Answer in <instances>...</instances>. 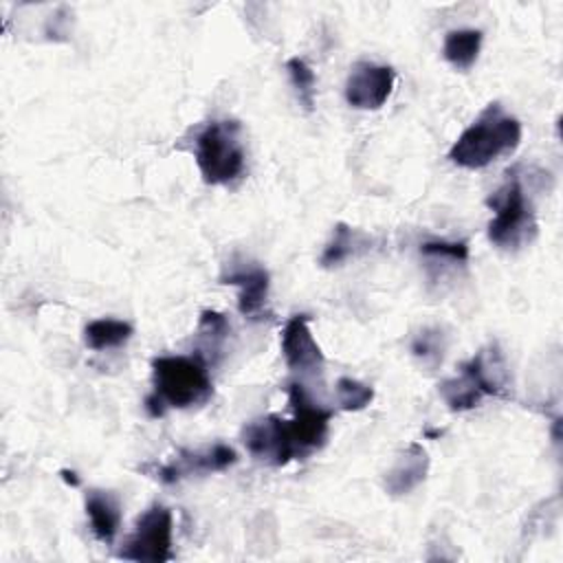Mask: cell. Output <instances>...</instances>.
<instances>
[{"instance_id":"1","label":"cell","mask_w":563,"mask_h":563,"mask_svg":"<svg viewBox=\"0 0 563 563\" xmlns=\"http://www.w3.org/2000/svg\"><path fill=\"white\" fill-rule=\"evenodd\" d=\"M207 361L191 356H156L152 361V394L145 409L152 418L165 416L167 409H189L205 405L213 394Z\"/></svg>"},{"instance_id":"2","label":"cell","mask_w":563,"mask_h":563,"mask_svg":"<svg viewBox=\"0 0 563 563\" xmlns=\"http://www.w3.org/2000/svg\"><path fill=\"white\" fill-rule=\"evenodd\" d=\"M521 141V123L519 119L506 114L499 103H490L477 121H473L451 145L449 158L451 163L479 169L497 161L501 154L512 152Z\"/></svg>"},{"instance_id":"3","label":"cell","mask_w":563,"mask_h":563,"mask_svg":"<svg viewBox=\"0 0 563 563\" xmlns=\"http://www.w3.org/2000/svg\"><path fill=\"white\" fill-rule=\"evenodd\" d=\"M246 163L240 123L209 121L196 136V165L207 185H229L242 176Z\"/></svg>"},{"instance_id":"4","label":"cell","mask_w":563,"mask_h":563,"mask_svg":"<svg viewBox=\"0 0 563 563\" xmlns=\"http://www.w3.org/2000/svg\"><path fill=\"white\" fill-rule=\"evenodd\" d=\"M495 216L488 222V240L504 251H517L532 242L537 235L534 207L521 185V180L508 174L506 183L488 200Z\"/></svg>"},{"instance_id":"5","label":"cell","mask_w":563,"mask_h":563,"mask_svg":"<svg viewBox=\"0 0 563 563\" xmlns=\"http://www.w3.org/2000/svg\"><path fill=\"white\" fill-rule=\"evenodd\" d=\"M174 519L172 510L163 504H152L143 515H139L132 534L125 539L123 548L119 550V559L139 561V563H163L172 561L174 552Z\"/></svg>"},{"instance_id":"6","label":"cell","mask_w":563,"mask_h":563,"mask_svg":"<svg viewBox=\"0 0 563 563\" xmlns=\"http://www.w3.org/2000/svg\"><path fill=\"white\" fill-rule=\"evenodd\" d=\"M286 394H288V405L292 409V418L288 420V424H290L295 444L299 449V455L303 460L312 451H319L325 444L334 411L312 400L301 383H288Z\"/></svg>"},{"instance_id":"7","label":"cell","mask_w":563,"mask_h":563,"mask_svg":"<svg viewBox=\"0 0 563 563\" xmlns=\"http://www.w3.org/2000/svg\"><path fill=\"white\" fill-rule=\"evenodd\" d=\"M242 444L255 460L271 466H284L292 460H301L288 420L277 413L251 420L242 429Z\"/></svg>"},{"instance_id":"8","label":"cell","mask_w":563,"mask_h":563,"mask_svg":"<svg viewBox=\"0 0 563 563\" xmlns=\"http://www.w3.org/2000/svg\"><path fill=\"white\" fill-rule=\"evenodd\" d=\"M238 462V453L222 442H216L205 449H180L169 462L154 464L150 471L163 484H176L189 475L202 473H220Z\"/></svg>"},{"instance_id":"9","label":"cell","mask_w":563,"mask_h":563,"mask_svg":"<svg viewBox=\"0 0 563 563\" xmlns=\"http://www.w3.org/2000/svg\"><path fill=\"white\" fill-rule=\"evenodd\" d=\"M396 73L391 66L356 62L345 81V101L358 110H378L391 95Z\"/></svg>"},{"instance_id":"10","label":"cell","mask_w":563,"mask_h":563,"mask_svg":"<svg viewBox=\"0 0 563 563\" xmlns=\"http://www.w3.org/2000/svg\"><path fill=\"white\" fill-rule=\"evenodd\" d=\"M282 354L286 365L292 372L301 374H314L323 369V352L319 343L314 341L310 325H308V314H292L284 330H282Z\"/></svg>"},{"instance_id":"11","label":"cell","mask_w":563,"mask_h":563,"mask_svg":"<svg viewBox=\"0 0 563 563\" xmlns=\"http://www.w3.org/2000/svg\"><path fill=\"white\" fill-rule=\"evenodd\" d=\"M222 284L238 286V310L244 317H257L268 299V288H271V275L264 266L253 264V262H242V264H231L222 273Z\"/></svg>"},{"instance_id":"12","label":"cell","mask_w":563,"mask_h":563,"mask_svg":"<svg viewBox=\"0 0 563 563\" xmlns=\"http://www.w3.org/2000/svg\"><path fill=\"white\" fill-rule=\"evenodd\" d=\"M429 473V455L422 444H407L385 473V490L394 497L411 493L424 482Z\"/></svg>"},{"instance_id":"13","label":"cell","mask_w":563,"mask_h":563,"mask_svg":"<svg viewBox=\"0 0 563 563\" xmlns=\"http://www.w3.org/2000/svg\"><path fill=\"white\" fill-rule=\"evenodd\" d=\"M86 515L97 541L110 545L121 528V504L110 490L92 488L86 493Z\"/></svg>"},{"instance_id":"14","label":"cell","mask_w":563,"mask_h":563,"mask_svg":"<svg viewBox=\"0 0 563 563\" xmlns=\"http://www.w3.org/2000/svg\"><path fill=\"white\" fill-rule=\"evenodd\" d=\"M372 244V238L358 229H352L350 224L345 222H339L334 227V233L330 238V242L325 244L321 257H319V264L325 266V268H332V266H339L343 264L345 260L367 251Z\"/></svg>"},{"instance_id":"15","label":"cell","mask_w":563,"mask_h":563,"mask_svg":"<svg viewBox=\"0 0 563 563\" xmlns=\"http://www.w3.org/2000/svg\"><path fill=\"white\" fill-rule=\"evenodd\" d=\"M482 31L479 29H453L444 35L442 55L457 70H468L479 55Z\"/></svg>"},{"instance_id":"16","label":"cell","mask_w":563,"mask_h":563,"mask_svg":"<svg viewBox=\"0 0 563 563\" xmlns=\"http://www.w3.org/2000/svg\"><path fill=\"white\" fill-rule=\"evenodd\" d=\"M231 325L227 321V317L218 310H205L198 319V328H196V336L200 347L196 350L198 356H202L207 363H216V356L222 352L224 341L229 339Z\"/></svg>"},{"instance_id":"17","label":"cell","mask_w":563,"mask_h":563,"mask_svg":"<svg viewBox=\"0 0 563 563\" xmlns=\"http://www.w3.org/2000/svg\"><path fill=\"white\" fill-rule=\"evenodd\" d=\"M132 323L123 319H95L84 328V343L95 352H103L121 347L132 339Z\"/></svg>"},{"instance_id":"18","label":"cell","mask_w":563,"mask_h":563,"mask_svg":"<svg viewBox=\"0 0 563 563\" xmlns=\"http://www.w3.org/2000/svg\"><path fill=\"white\" fill-rule=\"evenodd\" d=\"M438 391L451 411H468V409L477 407L484 398V394L477 389V385L464 372H460L453 378L442 380Z\"/></svg>"},{"instance_id":"19","label":"cell","mask_w":563,"mask_h":563,"mask_svg":"<svg viewBox=\"0 0 563 563\" xmlns=\"http://www.w3.org/2000/svg\"><path fill=\"white\" fill-rule=\"evenodd\" d=\"M286 70H288V79H290V86L297 92L299 103L306 110H312V106H314V84H317L314 70L301 57H290L286 62Z\"/></svg>"},{"instance_id":"20","label":"cell","mask_w":563,"mask_h":563,"mask_svg":"<svg viewBox=\"0 0 563 563\" xmlns=\"http://www.w3.org/2000/svg\"><path fill=\"white\" fill-rule=\"evenodd\" d=\"M334 396H336V405L343 411H361L374 400V389L369 385L356 380V378L341 376L336 380Z\"/></svg>"},{"instance_id":"21","label":"cell","mask_w":563,"mask_h":563,"mask_svg":"<svg viewBox=\"0 0 563 563\" xmlns=\"http://www.w3.org/2000/svg\"><path fill=\"white\" fill-rule=\"evenodd\" d=\"M444 347H446V343H444V334L440 328H424L411 341L413 356L429 367H433L442 361Z\"/></svg>"},{"instance_id":"22","label":"cell","mask_w":563,"mask_h":563,"mask_svg":"<svg viewBox=\"0 0 563 563\" xmlns=\"http://www.w3.org/2000/svg\"><path fill=\"white\" fill-rule=\"evenodd\" d=\"M420 253L433 260L466 264L468 262V244L466 242H449V240H429L420 246Z\"/></svg>"},{"instance_id":"23","label":"cell","mask_w":563,"mask_h":563,"mask_svg":"<svg viewBox=\"0 0 563 563\" xmlns=\"http://www.w3.org/2000/svg\"><path fill=\"white\" fill-rule=\"evenodd\" d=\"M62 477H64V482H66V484H70V486H79V477H77V473H75V471L62 468Z\"/></svg>"}]
</instances>
